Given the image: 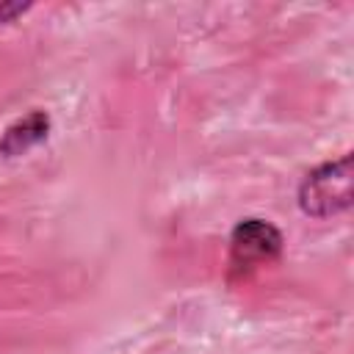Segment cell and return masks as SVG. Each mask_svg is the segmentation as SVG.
<instances>
[{"instance_id":"cell-1","label":"cell","mask_w":354,"mask_h":354,"mask_svg":"<svg viewBox=\"0 0 354 354\" xmlns=\"http://www.w3.org/2000/svg\"><path fill=\"white\" fill-rule=\"evenodd\" d=\"M299 205L315 218L346 210L351 205V155L313 169L299 185Z\"/></svg>"},{"instance_id":"cell-2","label":"cell","mask_w":354,"mask_h":354,"mask_svg":"<svg viewBox=\"0 0 354 354\" xmlns=\"http://www.w3.org/2000/svg\"><path fill=\"white\" fill-rule=\"evenodd\" d=\"M279 252H282V235L274 224L263 218H243L235 224L232 238H230L232 266L252 268V266L274 260Z\"/></svg>"},{"instance_id":"cell-3","label":"cell","mask_w":354,"mask_h":354,"mask_svg":"<svg viewBox=\"0 0 354 354\" xmlns=\"http://www.w3.org/2000/svg\"><path fill=\"white\" fill-rule=\"evenodd\" d=\"M47 127H50V116L44 111H33L25 119H19L17 124H11L3 138H0V149L6 155H19L25 149H30L33 144L47 138Z\"/></svg>"}]
</instances>
